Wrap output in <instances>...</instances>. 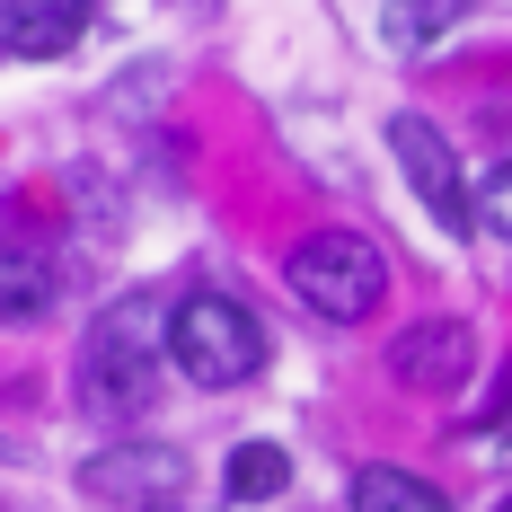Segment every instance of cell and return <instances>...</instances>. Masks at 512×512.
Wrapping results in <instances>:
<instances>
[{
    "instance_id": "1",
    "label": "cell",
    "mask_w": 512,
    "mask_h": 512,
    "mask_svg": "<svg viewBox=\"0 0 512 512\" xmlns=\"http://www.w3.org/2000/svg\"><path fill=\"white\" fill-rule=\"evenodd\" d=\"M159 362H168V318H159L142 292L98 309V327L80 336V407L124 424L159 398Z\"/></svg>"
},
{
    "instance_id": "2",
    "label": "cell",
    "mask_w": 512,
    "mask_h": 512,
    "mask_svg": "<svg viewBox=\"0 0 512 512\" xmlns=\"http://www.w3.org/2000/svg\"><path fill=\"white\" fill-rule=\"evenodd\" d=\"M168 362L195 389H248L256 371H265V327L230 292H186V301L168 309Z\"/></svg>"
},
{
    "instance_id": "3",
    "label": "cell",
    "mask_w": 512,
    "mask_h": 512,
    "mask_svg": "<svg viewBox=\"0 0 512 512\" xmlns=\"http://www.w3.org/2000/svg\"><path fill=\"white\" fill-rule=\"evenodd\" d=\"M283 283H292V301L318 309L327 327H362L380 292H389V256L371 248L362 230H309L301 248L283 256Z\"/></svg>"
},
{
    "instance_id": "4",
    "label": "cell",
    "mask_w": 512,
    "mask_h": 512,
    "mask_svg": "<svg viewBox=\"0 0 512 512\" xmlns=\"http://www.w3.org/2000/svg\"><path fill=\"white\" fill-rule=\"evenodd\" d=\"M186 477H195V468H186L177 442L133 433V442H106V451L80 460V495H98V504H115V512H168L186 495Z\"/></svg>"
},
{
    "instance_id": "5",
    "label": "cell",
    "mask_w": 512,
    "mask_h": 512,
    "mask_svg": "<svg viewBox=\"0 0 512 512\" xmlns=\"http://www.w3.org/2000/svg\"><path fill=\"white\" fill-rule=\"evenodd\" d=\"M389 151H398V168H407V186L424 195V212H433L451 239H468L477 204H468V186H460V159H451V142H442L424 115H389Z\"/></svg>"
},
{
    "instance_id": "6",
    "label": "cell",
    "mask_w": 512,
    "mask_h": 512,
    "mask_svg": "<svg viewBox=\"0 0 512 512\" xmlns=\"http://www.w3.org/2000/svg\"><path fill=\"white\" fill-rule=\"evenodd\" d=\"M468 362H477V345H468L460 318H415V327H398V345H389V380L415 389V398H451L468 380Z\"/></svg>"
},
{
    "instance_id": "7",
    "label": "cell",
    "mask_w": 512,
    "mask_h": 512,
    "mask_svg": "<svg viewBox=\"0 0 512 512\" xmlns=\"http://www.w3.org/2000/svg\"><path fill=\"white\" fill-rule=\"evenodd\" d=\"M89 36V0H0V53L53 62Z\"/></svg>"
},
{
    "instance_id": "8",
    "label": "cell",
    "mask_w": 512,
    "mask_h": 512,
    "mask_svg": "<svg viewBox=\"0 0 512 512\" xmlns=\"http://www.w3.org/2000/svg\"><path fill=\"white\" fill-rule=\"evenodd\" d=\"M62 301V274L45 248H0V327H36Z\"/></svg>"
},
{
    "instance_id": "9",
    "label": "cell",
    "mask_w": 512,
    "mask_h": 512,
    "mask_svg": "<svg viewBox=\"0 0 512 512\" xmlns=\"http://www.w3.org/2000/svg\"><path fill=\"white\" fill-rule=\"evenodd\" d=\"M468 18V0H389L380 9V45L389 53H433Z\"/></svg>"
},
{
    "instance_id": "10",
    "label": "cell",
    "mask_w": 512,
    "mask_h": 512,
    "mask_svg": "<svg viewBox=\"0 0 512 512\" xmlns=\"http://www.w3.org/2000/svg\"><path fill=\"white\" fill-rule=\"evenodd\" d=\"M354 512H451L442 486H424L407 468H362L354 477Z\"/></svg>"
},
{
    "instance_id": "11",
    "label": "cell",
    "mask_w": 512,
    "mask_h": 512,
    "mask_svg": "<svg viewBox=\"0 0 512 512\" xmlns=\"http://www.w3.org/2000/svg\"><path fill=\"white\" fill-rule=\"evenodd\" d=\"M221 477H230V495H239V504H265V495H283V486H292V460H283L274 442H239Z\"/></svg>"
},
{
    "instance_id": "12",
    "label": "cell",
    "mask_w": 512,
    "mask_h": 512,
    "mask_svg": "<svg viewBox=\"0 0 512 512\" xmlns=\"http://www.w3.org/2000/svg\"><path fill=\"white\" fill-rule=\"evenodd\" d=\"M477 204H486V221H495V230L512 239V159L495 168V177H486V195H477Z\"/></svg>"
},
{
    "instance_id": "13",
    "label": "cell",
    "mask_w": 512,
    "mask_h": 512,
    "mask_svg": "<svg viewBox=\"0 0 512 512\" xmlns=\"http://www.w3.org/2000/svg\"><path fill=\"white\" fill-rule=\"evenodd\" d=\"M177 9H186V18H212V9H221V0H177Z\"/></svg>"
},
{
    "instance_id": "14",
    "label": "cell",
    "mask_w": 512,
    "mask_h": 512,
    "mask_svg": "<svg viewBox=\"0 0 512 512\" xmlns=\"http://www.w3.org/2000/svg\"><path fill=\"white\" fill-rule=\"evenodd\" d=\"M495 512H512V495H504V504H495Z\"/></svg>"
}]
</instances>
